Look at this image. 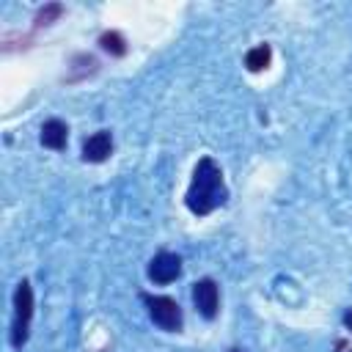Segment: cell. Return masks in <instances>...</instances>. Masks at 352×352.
I'll return each instance as SVG.
<instances>
[{"label": "cell", "mask_w": 352, "mask_h": 352, "mask_svg": "<svg viewBox=\"0 0 352 352\" xmlns=\"http://www.w3.org/2000/svg\"><path fill=\"white\" fill-rule=\"evenodd\" d=\"M72 74L66 77L69 82H77V80H82L85 74H94L96 69H99V63H96V58L94 55H88V52H80V55H74L72 58Z\"/></svg>", "instance_id": "9"}, {"label": "cell", "mask_w": 352, "mask_h": 352, "mask_svg": "<svg viewBox=\"0 0 352 352\" xmlns=\"http://www.w3.org/2000/svg\"><path fill=\"white\" fill-rule=\"evenodd\" d=\"M179 275H182V258H179L176 253H170V250H160V253L148 261V278H151L154 283H160V286L173 283Z\"/></svg>", "instance_id": "5"}, {"label": "cell", "mask_w": 352, "mask_h": 352, "mask_svg": "<svg viewBox=\"0 0 352 352\" xmlns=\"http://www.w3.org/2000/svg\"><path fill=\"white\" fill-rule=\"evenodd\" d=\"M99 47L104 50V52H110L113 58H124L126 55V38L118 33V30H104L102 36H99Z\"/></svg>", "instance_id": "10"}, {"label": "cell", "mask_w": 352, "mask_h": 352, "mask_svg": "<svg viewBox=\"0 0 352 352\" xmlns=\"http://www.w3.org/2000/svg\"><path fill=\"white\" fill-rule=\"evenodd\" d=\"M60 14H63V6H60V3H47V6H41V8L36 11L33 22H36V28H41V25H52Z\"/></svg>", "instance_id": "11"}, {"label": "cell", "mask_w": 352, "mask_h": 352, "mask_svg": "<svg viewBox=\"0 0 352 352\" xmlns=\"http://www.w3.org/2000/svg\"><path fill=\"white\" fill-rule=\"evenodd\" d=\"M349 352H352V349H349Z\"/></svg>", "instance_id": "14"}, {"label": "cell", "mask_w": 352, "mask_h": 352, "mask_svg": "<svg viewBox=\"0 0 352 352\" xmlns=\"http://www.w3.org/2000/svg\"><path fill=\"white\" fill-rule=\"evenodd\" d=\"M228 201V187L223 179V168L212 157H201L192 168V179L184 195V206L195 217H206Z\"/></svg>", "instance_id": "1"}, {"label": "cell", "mask_w": 352, "mask_h": 352, "mask_svg": "<svg viewBox=\"0 0 352 352\" xmlns=\"http://www.w3.org/2000/svg\"><path fill=\"white\" fill-rule=\"evenodd\" d=\"M140 302L146 305L148 311V319L165 330V333H179L184 327V314H182V305L168 297V294H151V292H140Z\"/></svg>", "instance_id": "2"}, {"label": "cell", "mask_w": 352, "mask_h": 352, "mask_svg": "<svg viewBox=\"0 0 352 352\" xmlns=\"http://www.w3.org/2000/svg\"><path fill=\"white\" fill-rule=\"evenodd\" d=\"M33 319V286L30 280H19L14 289V316H11V346L22 349L30 336Z\"/></svg>", "instance_id": "3"}, {"label": "cell", "mask_w": 352, "mask_h": 352, "mask_svg": "<svg viewBox=\"0 0 352 352\" xmlns=\"http://www.w3.org/2000/svg\"><path fill=\"white\" fill-rule=\"evenodd\" d=\"M192 302H195V311L204 316V319H214L217 311H220V289L212 278H201L192 283Z\"/></svg>", "instance_id": "4"}, {"label": "cell", "mask_w": 352, "mask_h": 352, "mask_svg": "<svg viewBox=\"0 0 352 352\" xmlns=\"http://www.w3.org/2000/svg\"><path fill=\"white\" fill-rule=\"evenodd\" d=\"M38 140H41L44 148L63 151L66 143H69V126H66V121H60V118H47V121L41 124V135H38Z\"/></svg>", "instance_id": "7"}, {"label": "cell", "mask_w": 352, "mask_h": 352, "mask_svg": "<svg viewBox=\"0 0 352 352\" xmlns=\"http://www.w3.org/2000/svg\"><path fill=\"white\" fill-rule=\"evenodd\" d=\"M113 154V135L110 129H99L82 140V160L85 162H104Z\"/></svg>", "instance_id": "6"}, {"label": "cell", "mask_w": 352, "mask_h": 352, "mask_svg": "<svg viewBox=\"0 0 352 352\" xmlns=\"http://www.w3.org/2000/svg\"><path fill=\"white\" fill-rule=\"evenodd\" d=\"M341 322H344V327H346V330H352V308H346V311H344Z\"/></svg>", "instance_id": "12"}, {"label": "cell", "mask_w": 352, "mask_h": 352, "mask_svg": "<svg viewBox=\"0 0 352 352\" xmlns=\"http://www.w3.org/2000/svg\"><path fill=\"white\" fill-rule=\"evenodd\" d=\"M228 352H242V349H239V346H231V349H228Z\"/></svg>", "instance_id": "13"}, {"label": "cell", "mask_w": 352, "mask_h": 352, "mask_svg": "<svg viewBox=\"0 0 352 352\" xmlns=\"http://www.w3.org/2000/svg\"><path fill=\"white\" fill-rule=\"evenodd\" d=\"M270 60H272V47H270V44H256V47L248 50V55H245L248 72H264V69L270 66Z\"/></svg>", "instance_id": "8"}]
</instances>
